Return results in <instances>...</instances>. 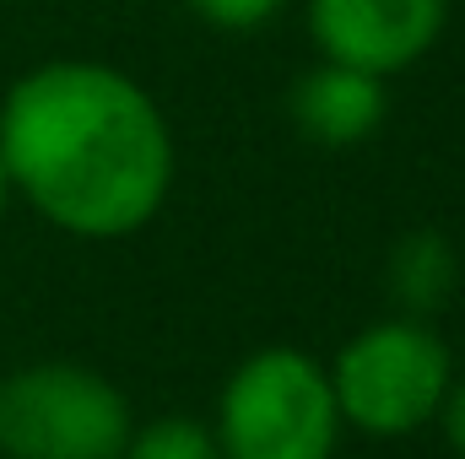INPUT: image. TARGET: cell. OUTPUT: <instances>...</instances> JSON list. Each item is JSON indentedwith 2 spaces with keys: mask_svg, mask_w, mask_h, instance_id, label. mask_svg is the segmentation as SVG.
<instances>
[{
  "mask_svg": "<svg viewBox=\"0 0 465 459\" xmlns=\"http://www.w3.org/2000/svg\"><path fill=\"white\" fill-rule=\"evenodd\" d=\"M135 416L114 378L82 362H33L0 378L5 459H119Z\"/></svg>",
  "mask_w": 465,
  "mask_h": 459,
  "instance_id": "obj_4",
  "label": "cell"
},
{
  "mask_svg": "<svg viewBox=\"0 0 465 459\" xmlns=\"http://www.w3.org/2000/svg\"><path fill=\"white\" fill-rule=\"evenodd\" d=\"M450 27V0H309V38L325 60L395 76Z\"/></svg>",
  "mask_w": 465,
  "mask_h": 459,
  "instance_id": "obj_5",
  "label": "cell"
},
{
  "mask_svg": "<svg viewBox=\"0 0 465 459\" xmlns=\"http://www.w3.org/2000/svg\"><path fill=\"white\" fill-rule=\"evenodd\" d=\"M119 459H223L217 433L195 416H157L146 427H130Z\"/></svg>",
  "mask_w": 465,
  "mask_h": 459,
  "instance_id": "obj_8",
  "label": "cell"
},
{
  "mask_svg": "<svg viewBox=\"0 0 465 459\" xmlns=\"http://www.w3.org/2000/svg\"><path fill=\"white\" fill-rule=\"evenodd\" d=\"M384 281H390V298L401 303V314L411 319H428L433 308L450 303L455 281H460V259H455V243L444 232H406L390 259H384Z\"/></svg>",
  "mask_w": 465,
  "mask_h": 459,
  "instance_id": "obj_7",
  "label": "cell"
},
{
  "mask_svg": "<svg viewBox=\"0 0 465 459\" xmlns=\"http://www.w3.org/2000/svg\"><path fill=\"white\" fill-rule=\"evenodd\" d=\"M212 433L223 459H336L341 411L325 362L303 346H260L228 373Z\"/></svg>",
  "mask_w": 465,
  "mask_h": 459,
  "instance_id": "obj_2",
  "label": "cell"
},
{
  "mask_svg": "<svg viewBox=\"0 0 465 459\" xmlns=\"http://www.w3.org/2000/svg\"><path fill=\"white\" fill-rule=\"evenodd\" d=\"M173 130L157 98L104 60H44L0 98V168L49 228L114 243L173 190Z\"/></svg>",
  "mask_w": 465,
  "mask_h": 459,
  "instance_id": "obj_1",
  "label": "cell"
},
{
  "mask_svg": "<svg viewBox=\"0 0 465 459\" xmlns=\"http://www.w3.org/2000/svg\"><path fill=\"white\" fill-rule=\"evenodd\" d=\"M439 422H444V433H450V449L465 459V378H455V384H450Z\"/></svg>",
  "mask_w": 465,
  "mask_h": 459,
  "instance_id": "obj_10",
  "label": "cell"
},
{
  "mask_svg": "<svg viewBox=\"0 0 465 459\" xmlns=\"http://www.w3.org/2000/svg\"><path fill=\"white\" fill-rule=\"evenodd\" d=\"M325 373L336 389L341 427H357L368 438H406L439 422L444 395L455 384L444 336L411 314L362 325Z\"/></svg>",
  "mask_w": 465,
  "mask_h": 459,
  "instance_id": "obj_3",
  "label": "cell"
},
{
  "mask_svg": "<svg viewBox=\"0 0 465 459\" xmlns=\"http://www.w3.org/2000/svg\"><path fill=\"white\" fill-rule=\"evenodd\" d=\"M212 27H223V33H254V27H265L287 0H190Z\"/></svg>",
  "mask_w": 465,
  "mask_h": 459,
  "instance_id": "obj_9",
  "label": "cell"
},
{
  "mask_svg": "<svg viewBox=\"0 0 465 459\" xmlns=\"http://www.w3.org/2000/svg\"><path fill=\"white\" fill-rule=\"evenodd\" d=\"M384 114H390L384 76L320 60L314 71H303L292 82V124L314 146H336V151L341 146H362L368 135H379Z\"/></svg>",
  "mask_w": 465,
  "mask_h": 459,
  "instance_id": "obj_6",
  "label": "cell"
},
{
  "mask_svg": "<svg viewBox=\"0 0 465 459\" xmlns=\"http://www.w3.org/2000/svg\"><path fill=\"white\" fill-rule=\"evenodd\" d=\"M5 206H11V179H5V168H0V217H5Z\"/></svg>",
  "mask_w": 465,
  "mask_h": 459,
  "instance_id": "obj_11",
  "label": "cell"
}]
</instances>
